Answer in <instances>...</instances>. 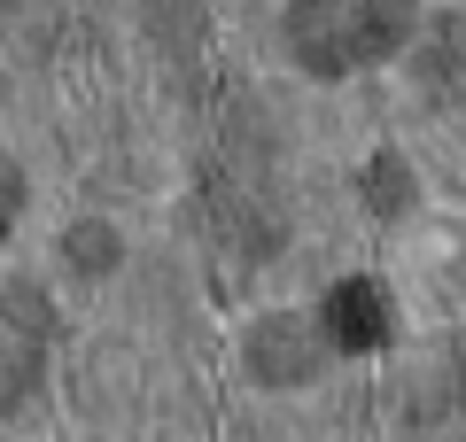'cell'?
I'll return each mask as SVG.
<instances>
[{
	"instance_id": "2",
	"label": "cell",
	"mask_w": 466,
	"mask_h": 442,
	"mask_svg": "<svg viewBox=\"0 0 466 442\" xmlns=\"http://www.w3.org/2000/svg\"><path fill=\"white\" fill-rule=\"evenodd\" d=\"M389 295L381 287H366V279H350V287H334V303H327V334L342 349H373L389 334V311H381Z\"/></svg>"
},
{
	"instance_id": "1",
	"label": "cell",
	"mask_w": 466,
	"mask_h": 442,
	"mask_svg": "<svg viewBox=\"0 0 466 442\" xmlns=\"http://www.w3.org/2000/svg\"><path fill=\"white\" fill-rule=\"evenodd\" d=\"M412 24V0H296L288 39H296L303 63L319 70H350L366 55H389Z\"/></svg>"
}]
</instances>
